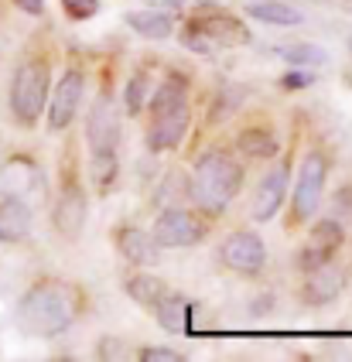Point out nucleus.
Wrapping results in <instances>:
<instances>
[{"label": "nucleus", "instance_id": "1", "mask_svg": "<svg viewBox=\"0 0 352 362\" xmlns=\"http://www.w3.org/2000/svg\"><path fill=\"white\" fill-rule=\"evenodd\" d=\"M79 315V291L65 281H38L18 304V322L35 339H55L69 332Z\"/></svg>", "mask_w": 352, "mask_h": 362}, {"label": "nucleus", "instance_id": "2", "mask_svg": "<svg viewBox=\"0 0 352 362\" xmlns=\"http://www.w3.org/2000/svg\"><path fill=\"white\" fill-rule=\"evenodd\" d=\"M240 188H243V168L226 151H206L192 168L188 192L206 216H223L240 195Z\"/></svg>", "mask_w": 352, "mask_h": 362}, {"label": "nucleus", "instance_id": "3", "mask_svg": "<svg viewBox=\"0 0 352 362\" xmlns=\"http://www.w3.org/2000/svg\"><path fill=\"white\" fill-rule=\"evenodd\" d=\"M188 48L202 52V55H212L216 48H233V45H247L250 31L247 24L229 14V11H219V7H199L192 18L185 21V35H182Z\"/></svg>", "mask_w": 352, "mask_h": 362}, {"label": "nucleus", "instance_id": "4", "mask_svg": "<svg viewBox=\"0 0 352 362\" xmlns=\"http://www.w3.org/2000/svg\"><path fill=\"white\" fill-rule=\"evenodd\" d=\"M52 93V69L45 59H28L18 65L11 79V113L21 127H35L45 113V100Z\"/></svg>", "mask_w": 352, "mask_h": 362}, {"label": "nucleus", "instance_id": "5", "mask_svg": "<svg viewBox=\"0 0 352 362\" xmlns=\"http://www.w3.org/2000/svg\"><path fill=\"white\" fill-rule=\"evenodd\" d=\"M325 178H329L325 154L322 151H308L301 168H298V185L291 192V226H305V222L315 219L322 192H325Z\"/></svg>", "mask_w": 352, "mask_h": 362}, {"label": "nucleus", "instance_id": "6", "mask_svg": "<svg viewBox=\"0 0 352 362\" xmlns=\"http://www.w3.org/2000/svg\"><path fill=\"white\" fill-rule=\"evenodd\" d=\"M86 141L93 154H117L120 147V110L113 96H96V103L89 106L86 117Z\"/></svg>", "mask_w": 352, "mask_h": 362}, {"label": "nucleus", "instance_id": "7", "mask_svg": "<svg viewBox=\"0 0 352 362\" xmlns=\"http://www.w3.org/2000/svg\"><path fill=\"white\" fill-rule=\"evenodd\" d=\"M151 236H154L158 246H195L206 236V222L199 219L195 212L182 209V205H171L154 219V233Z\"/></svg>", "mask_w": 352, "mask_h": 362}, {"label": "nucleus", "instance_id": "8", "mask_svg": "<svg viewBox=\"0 0 352 362\" xmlns=\"http://www.w3.org/2000/svg\"><path fill=\"white\" fill-rule=\"evenodd\" d=\"M219 260L226 263L229 270L243 274V277H257V274L264 270V263H267V246H264V240H260L257 233L240 229V233H233V236L223 240Z\"/></svg>", "mask_w": 352, "mask_h": 362}, {"label": "nucleus", "instance_id": "9", "mask_svg": "<svg viewBox=\"0 0 352 362\" xmlns=\"http://www.w3.org/2000/svg\"><path fill=\"white\" fill-rule=\"evenodd\" d=\"M83 93H86V76L79 69H69L59 79V86L52 89V103H48V127L52 130H65L69 123L76 120Z\"/></svg>", "mask_w": 352, "mask_h": 362}, {"label": "nucleus", "instance_id": "10", "mask_svg": "<svg viewBox=\"0 0 352 362\" xmlns=\"http://www.w3.org/2000/svg\"><path fill=\"white\" fill-rule=\"evenodd\" d=\"M188 103L185 106H175V110H165V113H151V127H147V151L161 154V151H175L178 144L185 141L188 134Z\"/></svg>", "mask_w": 352, "mask_h": 362}, {"label": "nucleus", "instance_id": "11", "mask_svg": "<svg viewBox=\"0 0 352 362\" xmlns=\"http://www.w3.org/2000/svg\"><path fill=\"white\" fill-rule=\"evenodd\" d=\"M346 243V229H342V222L339 219H322L315 229H311V240L305 243V250H301V270L308 274L315 267H322V263H329L335 257V250Z\"/></svg>", "mask_w": 352, "mask_h": 362}, {"label": "nucleus", "instance_id": "12", "mask_svg": "<svg viewBox=\"0 0 352 362\" xmlns=\"http://www.w3.org/2000/svg\"><path fill=\"white\" fill-rule=\"evenodd\" d=\"M288 168L291 164H277L274 171H267L260 185H257V199H253V219L267 222L281 212V205L288 199Z\"/></svg>", "mask_w": 352, "mask_h": 362}, {"label": "nucleus", "instance_id": "13", "mask_svg": "<svg viewBox=\"0 0 352 362\" xmlns=\"http://www.w3.org/2000/svg\"><path fill=\"white\" fill-rule=\"evenodd\" d=\"M86 212H89V205H86V195L83 188L72 181V185H65V192L59 195V202H55V229L62 233L65 240H76L79 233H83L86 226Z\"/></svg>", "mask_w": 352, "mask_h": 362}, {"label": "nucleus", "instance_id": "14", "mask_svg": "<svg viewBox=\"0 0 352 362\" xmlns=\"http://www.w3.org/2000/svg\"><path fill=\"white\" fill-rule=\"evenodd\" d=\"M342 287H346V270L329 260L322 267H315V270H308L301 298H305V304H329L342 294Z\"/></svg>", "mask_w": 352, "mask_h": 362}, {"label": "nucleus", "instance_id": "15", "mask_svg": "<svg viewBox=\"0 0 352 362\" xmlns=\"http://www.w3.org/2000/svg\"><path fill=\"white\" fill-rule=\"evenodd\" d=\"M38 188H42V171L35 168V161L14 158V161L4 164V171H0V192L7 199H24V195H31Z\"/></svg>", "mask_w": 352, "mask_h": 362}, {"label": "nucleus", "instance_id": "16", "mask_svg": "<svg viewBox=\"0 0 352 362\" xmlns=\"http://www.w3.org/2000/svg\"><path fill=\"white\" fill-rule=\"evenodd\" d=\"M117 250H120V257L127 263H134V267H154L158 257H161V250H158V243L151 233L144 229H117Z\"/></svg>", "mask_w": 352, "mask_h": 362}, {"label": "nucleus", "instance_id": "17", "mask_svg": "<svg viewBox=\"0 0 352 362\" xmlns=\"http://www.w3.org/2000/svg\"><path fill=\"white\" fill-rule=\"evenodd\" d=\"M192 311L195 304L182 298V294H161V301L154 304V315H158V325L171 332V335H182V332H192Z\"/></svg>", "mask_w": 352, "mask_h": 362}, {"label": "nucleus", "instance_id": "18", "mask_svg": "<svg viewBox=\"0 0 352 362\" xmlns=\"http://www.w3.org/2000/svg\"><path fill=\"white\" fill-rule=\"evenodd\" d=\"M31 233V209L24 199L0 202V243H21Z\"/></svg>", "mask_w": 352, "mask_h": 362}, {"label": "nucleus", "instance_id": "19", "mask_svg": "<svg viewBox=\"0 0 352 362\" xmlns=\"http://www.w3.org/2000/svg\"><path fill=\"white\" fill-rule=\"evenodd\" d=\"M236 147L247 154L250 161H270V158L281 151L274 130H267V127H247V130L236 137Z\"/></svg>", "mask_w": 352, "mask_h": 362}, {"label": "nucleus", "instance_id": "20", "mask_svg": "<svg viewBox=\"0 0 352 362\" xmlns=\"http://www.w3.org/2000/svg\"><path fill=\"white\" fill-rule=\"evenodd\" d=\"M127 28L137 31L141 38H154V41H165L175 35V21L161 14V11H130L127 14Z\"/></svg>", "mask_w": 352, "mask_h": 362}, {"label": "nucleus", "instance_id": "21", "mask_svg": "<svg viewBox=\"0 0 352 362\" xmlns=\"http://www.w3.org/2000/svg\"><path fill=\"white\" fill-rule=\"evenodd\" d=\"M247 14L257 21H264V24H281V28H291V24H301V21H305V14H301L298 7L281 4V0H257V4L247 7Z\"/></svg>", "mask_w": 352, "mask_h": 362}, {"label": "nucleus", "instance_id": "22", "mask_svg": "<svg viewBox=\"0 0 352 362\" xmlns=\"http://www.w3.org/2000/svg\"><path fill=\"white\" fill-rule=\"evenodd\" d=\"M188 103V86L178 72H171L154 93H151V113H165V110H175V106H185Z\"/></svg>", "mask_w": 352, "mask_h": 362}, {"label": "nucleus", "instance_id": "23", "mask_svg": "<svg viewBox=\"0 0 352 362\" xmlns=\"http://www.w3.org/2000/svg\"><path fill=\"white\" fill-rule=\"evenodd\" d=\"M124 291L141 304V308H154V304L161 301V294H165V284L158 281L154 274H134V277L124 284Z\"/></svg>", "mask_w": 352, "mask_h": 362}, {"label": "nucleus", "instance_id": "24", "mask_svg": "<svg viewBox=\"0 0 352 362\" xmlns=\"http://www.w3.org/2000/svg\"><path fill=\"white\" fill-rule=\"evenodd\" d=\"M89 175H93V185L100 188V195H106L117 178H120V164H117V154H93V168H89Z\"/></svg>", "mask_w": 352, "mask_h": 362}, {"label": "nucleus", "instance_id": "25", "mask_svg": "<svg viewBox=\"0 0 352 362\" xmlns=\"http://www.w3.org/2000/svg\"><path fill=\"white\" fill-rule=\"evenodd\" d=\"M291 65H325L329 62V52L318 48V45H288V48H277Z\"/></svg>", "mask_w": 352, "mask_h": 362}, {"label": "nucleus", "instance_id": "26", "mask_svg": "<svg viewBox=\"0 0 352 362\" xmlns=\"http://www.w3.org/2000/svg\"><path fill=\"white\" fill-rule=\"evenodd\" d=\"M144 96H147V76L144 72H137V76H130V79H127V89H124L127 117H141V110H144Z\"/></svg>", "mask_w": 352, "mask_h": 362}, {"label": "nucleus", "instance_id": "27", "mask_svg": "<svg viewBox=\"0 0 352 362\" xmlns=\"http://www.w3.org/2000/svg\"><path fill=\"white\" fill-rule=\"evenodd\" d=\"M62 11H65V18H72V21H89V18H96L100 0H62Z\"/></svg>", "mask_w": 352, "mask_h": 362}, {"label": "nucleus", "instance_id": "28", "mask_svg": "<svg viewBox=\"0 0 352 362\" xmlns=\"http://www.w3.org/2000/svg\"><path fill=\"white\" fill-rule=\"evenodd\" d=\"M141 359L144 362H178L182 352L168 349V345H151V349H141Z\"/></svg>", "mask_w": 352, "mask_h": 362}, {"label": "nucleus", "instance_id": "29", "mask_svg": "<svg viewBox=\"0 0 352 362\" xmlns=\"http://www.w3.org/2000/svg\"><path fill=\"white\" fill-rule=\"evenodd\" d=\"M311 82H315V76L311 72H288V76H281V89H308Z\"/></svg>", "mask_w": 352, "mask_h": 362}, {"label": "nucleus", "instance_id": "30", "mask_svg": "<svg viewBox=\"0 0 352 362\" xmlns=\"http://www.w3.org/2000/svg\"><path fill=\"white\" fill-rule=\"evenodd\" d=\"M335 212H339V216L346 212V219H352V188H339V195H335Z\"/></svg>", "mask_w": 352, "mask_h": 362}, {"label": "nucleus", "instance_id": "31", "mask_svg": "<svg viewBox=\"0 0 352 362\" xmlns=\"http://www.w3.org/2000/svg\"><path fill=\"white\" fill-rule=\"evenodd\" d=\"M21 11H28V14H42L45 11V0H14Z\"/></svg>", "mask_w": 352, "mask_h": 362}, {"label": "nucleus", "instance_id": "32", "mask_svg": "<svg viewBox=\"0 0 352 362\" xmlns=\"http://www.w3.org/2000/svg\"><path fill=\"white\" fill-rule=\"evenodd\" d=\"M168 4H175V7H182V4H192V0H168ZM199 4V0H195Z\"/></svg>", "mask_w": 352, "mask_h": 362}, {"label": "nucleus", "instance_id": "33", "mask_svg": "<svg viewBox=\"0 0 352 362\" xmlns=\"http://www.w3.org/2000/svg\"><path fill=\"white\" fill-rule=\"evenodd\" d=\"M346 86H349V89H352V72H346Z\"/></svg>", "mask_w": 352, "mask_h": 362}]
</instances>
